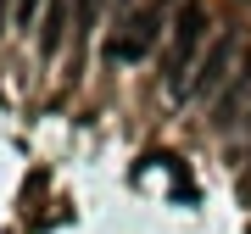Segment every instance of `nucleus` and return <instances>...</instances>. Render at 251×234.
<instances>
[{"instance_id":"nucleus-1","label":"nucleus","mask_w":251,"mask_h":234,"mask_svg":"<svg viewBox=\"0 0 251 234\" xmlns=\"http://www.w3.org/2000/svg\"><path fill=\"white\" fill-rule=\"evenodd\" d=\"M206 28H212V17H206L201 0H190V6L173 11V45H168V56H162V90H168V100L184 95V84H190V72H196L201 50L212 45Z\"/></svg>"},{"instance_id":"nucleus-2","label":"nucleus","mask_w":251,"mask_h":234,"mask_svg":"<svg viewBox=\"0 0 251 234\" xmlns=\"http://www.w3.org/2000/svg\"><path fill=\"white\" fill-rule=\"evenodd\" d=\"M246 39H240V28H224V34H212V45L201 50V62L196 72H190V84H184V95H179V106H212L218 95H224V84L234 78V67L246 62Z\"/></svg>"},{"instance_id":"nucleus-3","label":"nucleus","mask_w":251,"mask_h":234,"mask_svg":"<svg viewBox=\"0 0 251 234\" xmlns=\"http://www.w3.org/2000/svg\"><path fill=\"white\" fill-rule=\"evenodd\" d=\"M162 28H173V0H140V6L106 34V62H117V67L145 62V56L156 50Z\"/></svg>"},{"instance_id":"nucleus-4","label":"nucleus","mask_w":251,"mask_h":234,"mask_svg":"<svg viewBox=\"0 0 251 234\" xmlns=\"http://www.w3.org/2000/svg\"><path fill=\"white\" fill-rule=\"evenodd\" d=\"M246 106H251V50H246V62L234 67V78L224 84V95L212 100V123L229 134V128L240 123V112H246Z\"/></svg>"},{"instance_id":"nucleus-5","label":"nucleus","mask_w":251,"mask_h":234,"mask_svg":"<svg viewBox=\"0 0 251 234\" xmlns=\"http://www.w3.org/2000/svg\"><path fill=\"white\" fill-rule=\"evenodd\" d=\"M73 17H78V0H50L45 11H39V56H62L67 34H73Z\"/></svg>"},{"instance_id":"nucleus-6","label":"nucleus","mask_w":251,"mask_h":234,"mask_svg":"<svg viewBox=\"0 0 251 234\" xmlns=\"http://www.w3.org/2000/svg\"><path fill=\"white\" fill-rule=\"evenodd\" d=\"M34 17H39V0H17V23L28 28V23H34Z\"/></svg>"},{"instance_id":"nucleus-7","label":"nucleus","mask_w":251,"mask_h":234,"mask_svg":"<svg viewBox=\"0 0 251 234\" xmlns=\"http://www.w3.org/2000/svg\"><path fill=\"white\" fill-rule=\"evenodd\" d=\"M229 134H234V140H251V106L240 112V123H234V128H229Z\"/></svg>"},{"instance_id":"nucleus-8","label":"nucleus","mask_w":251,"mask_h":234,"mask_svg":"<svg viewBox=\"0 0 251 234\" xmlns=\"http://www.w3.org/2000/svg\"><path fill=\"white\" fill-rule=\"evenodd\" d=\"M240 195H251V167H246V179H240Z\"/></svg>"},{"instance_id":"nucleus-9","label":"nucleus","mask_w":251,"mask_h":234,"mask_svg":"<svg viewBox=\"0 0 251 234\" xmlns=\"http://www.w3.org/2000/svg\"><path fill=\"white\" fill-rule=\"evenodd\" d=\"M0 23H6V0H0Z\"/></svg>"}]
</instances>
